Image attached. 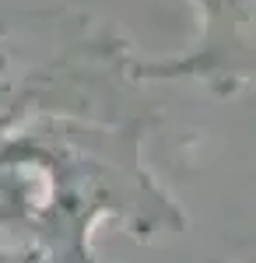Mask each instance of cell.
I'll list each match as a JSON object with an SVG mask.
<instances>
[{"instance_id":"cell-3","label":"cell","mask_w":256,"mask_h":263,"mask_svg":"<svg viewBox=\"0 0 256 263\" xmlns=\"http://www.w3.org/2000/svg\"><path fill=\"white\" fill-rule=\"evenodd\" d=\"M249 263H256V260H249Z\"/></svg>"},{"instance_id":"cell-2","label":"cell","mask_w":256,"mask_h":263,"mask_svg":"<svg viewBox=\"0 0 256 263\" xmlns=\"http://www.w3.org/2000/svg\"><path fill=\"white\" fill-rule=\"evenodd\" d=\"M197 39L176 57H137V78L197 84L217 99L256 84V0H190Z\"/></svg>"},{"instance_id":"cell-1","label":"cell","mask_w":256,"mask_h":263,"mask_svg":"<svg viewBox=\"0 0 256 263\" xmlns=\"http://www.w3.org/2000/svg\"><path fill=\"white\" fill-rule=\"evenodd\" d=\"M151 126L32 120L0 141V193L49 263H105L92 249L102 224L137 242L186 232L182 203L144 158Z\"/></svg>"}]
</instances>
